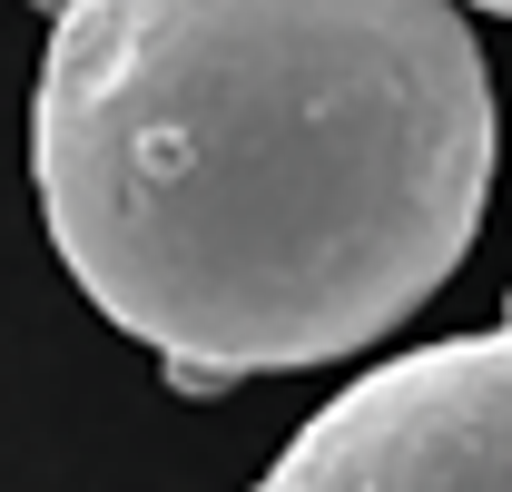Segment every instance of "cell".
I'll return each instance as SVG.
<instances>
[{"label":"cell","mask_w":512,"mask_h":492,"mask_svg":"<svg viewBox=\"0 0 512 492\" xmlns=\"http://www.w3.org/2000/svg\"><path fill=\"white\" fill-rule=\"evenodd\" d=\"M30 178L69 286L168 384L384 345L493 197L463 0H60Z\"/></svg>","instance_id":"obj_1"},{"label":"cell","mask_w":512,"mask_h":492,"mask_svg":"<svg viewBox=\"0 0 512 492\" xmlns=\"http://www.w3.org/2000/svg\"><path fill=\"white\" fill-rule=\"evenodd\" d=\"M256 492H512V315L355 374Z\"/></svg>","instance_id":"obj_2"},{"label":"cell","mask_w":512,"mask_h":492,"mask_svg":"<svg viewBox=\"0 0 512 492\" xmlns=\"http://www.w3.org/2000/svg\"><path fill=\"white\" fill-rule=\"evenodd\" d=\"M473 10H493V20H512V0H473Z\"/></svg>","instance_id":"obj_3"},{"label":"cell","mask_w":512,"mask_h":492,"mask_svg":"<svg viewBox=\"0 0 512 492\" xmlns=\"http://www.w3.org/2000/svg\"><path fill=\"white\" fill-rule=\"evenodd\" d=\"M30 10H60V0H30Z\"/></svg>","instance_id":"obj_4"}]
</instances>
